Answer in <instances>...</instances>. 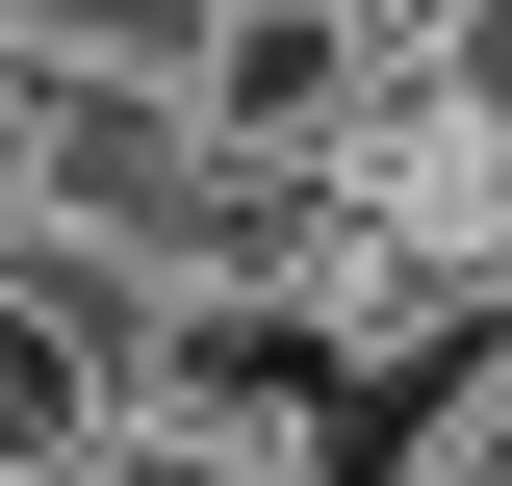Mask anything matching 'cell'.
<instances>
[{
	"mask_svg": "<svg viewBox=\"0 0 512 486\" xmlns=\"http://www.w3.org/2000/svg\"><path fill=\"white\" fill-rule=\"evenodd\" d=\"M384 0H205V52H180V103H205V154L231 180H333L359 154V103H384Z\"/></svg>",
	"mask_w": 512,
	"mask_h": 486,
	"instance_id": "cell-1",
	"label": "cell"
},
{
	"mask_svg": "<svg viewBox=\"0 0 512 486\" xmlns=\"http://www.w3.org/2000/svg\"><path fill=\"white\" fill-rule=\"evenodd\" d=\"M128 384H154V282L128 256H0V486H77L128 435Z\"/></svg>",
	"mask_w": 512,
	"mask_h": 486,
	"instance_id": "cell-2",
	"label": "cell"
},
{
	"mask_svg": "<svg viewBox=\"0 0 512 486\" xmlns=\"http://www.w3.org/2000/svg\"><path fill=\"white\" fill-rule=\"evenodd\" d=\"M77 486H282V461H231V435H180V410H128V435H103Z\"/></svg>",
	"mask_w": 512,
	"mask_h": 486,
	"instance_id": "cell-3",
	"label": "cell"
}]
</instances>
